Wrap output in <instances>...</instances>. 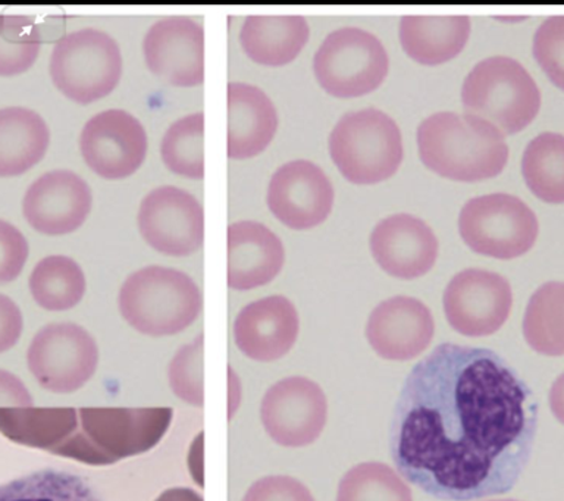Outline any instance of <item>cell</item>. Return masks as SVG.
I'll use <instances>...</instances> for the list:
<instances>
[{
	"label": "cell",
	"instance_id": "obj_1",
	"mask_svg": "<svg viewBox=\"0 0 564 501\" xmlns=\"http://www.w3.org/2000/svg\"><path fill=\"white\" fill-rule=\"evenodd\" d=\"M536 404L496 351L444 342L400 391L390 451L401 477L445 501L502 495L527 469Z\"/></svg>",
	"mask_w": 564,
	"mask_h": 501
},
{
	"label": "cell",
	"instance_id": "obj_2",
	"mask_svg": "<svg viewBox=\"0 0 564 501\" xmlns=\"http://www.w3.org/2000/svg\"><path fill=\"white\" fill-rule=\"evenodd\" d=\"M417 146L426 168L454 182L497 177L509 161L505 135L487 122L454 112L434 113L422 121Z\"/></svg>",
	"mask_w": 564,
	"mask_h": 501
},
{
	"label": "cell",
	"instance_id": "obj_3",
	"mask_svg": "<svg viewBox=\"0 0 564 501\" xmlns=\"http://www.w3.org/2000/svg\"><path fill=\"white\" fill-rule=\"evenodd\" d=\"M172 409H79L56 455L108 465L140 455L159 443L171 424Z\"/></svg>",
	"mask_w": 564,
	"mask_h": 501
},
{
	"label": "cell",
	"instance_id": "obj_4",
	"mask_svg": "<svg viewBox=\"0 0 564 501\" xmlns=\"http://www.w3.org/2000/svg\"><path fill=\"white\" fill-rule=\"evenodd\" d=\"M465 116L487 122L502 135L527 129L541 108V91L523 65L507 56L480 61L462 87Z\"/></svg>",
	"mask_w": 564,
	"mask_h": 501
},
{
	"label": "cell",
	"instance_id": "obj_5",
	"mask_svg": "<svg viewBox=\"0 0 564 501\" xmlns=\"http://www.w3.org/2000/svg\"><path fill=\"white\" fill-rule=\"evenodd\" d=\"M119 311L145 336L184 331L202 311V294L187 274L174 268L145 266L128 276L118 297Z\"/></svg>",
	"mask_w": 564,
	"mask_h": 501
},
{
	"label": "cell",
	"instance_id": "obj_6",
	"mask_svg": "<svg viewBox=\"0 0 564 501\" xmlns=\"http://www.w3.org/2000/svg\"><path fill=\"white\" fill-rule=\"evenodd\" d=\"M329 153L352 184H377L392 177L403 161L397 122L379 109L348 112L329 135Z\"/></svg>",
	"mask_w": 564,
	"mask_h": 501
},
{
	"label": "cell",
	"instance_id": "obj_7",
	"mask_svg": "<svg viewBox=\"0 0 564 501\" xmlns=\"http://www.w3.org/2000/svg\"><path fill=\"white\" fill-rule=\"evenodd\" d=\"M48 72L66 98L82 105L96 102L112 94L121 80V51L108 33L78 30L56 42Z\"/></svg>",
	"mask_w": 564,
	"mask_h": 501
},
{
	"label": "cell",
	"instance_id": "obj_8",
	"mask_svg": "<svg viewBox=\"0 0 564 501\" xmlns=\"http://www.w3.org/2000/svg\"><path fill=\"white\" fill-rule=\"evenodd\" d=\"M463 241L474 252L496 259H514L535 244L540 224L523 200L494 193L467 200L458 217Z\"/></svg>",
	"mask_w": 564,
	"mask_h": 501
},
{
	"label": "cell",
	"instance_id": "obj_9",
	"mask_svg": "<svg viewBox=\"0 0 564 501\" xmlns=\"http://www.w3.org/2000/svg\"><path fill=\"white\" fill-rule=\"evenodd\" d=\"M388 69L390 59L381 41L356 28L335 30L313 59L317 83L335 98H357L377 90Z\"/></svg>",
	"mask_w": 564,
	"mask_h": 501
},
{
	"label": "cell",
	"instance_id": "obj_10",
	"mask_svg": "<svg viewBox=\"0 0 564 501\" xmlns=\"http://www.w3.org/2000/svg\"><path fill=\"white\" fill-rule=\"evenodd\" d=\"M30 372L44 390L74 393L95 375L99 349L77 324H51L35 334L26 353Z\"/></svg>",
	"mask_w": 564,
	"mask_h": 501
},
{
	"label": "cell",
	"instance_id": "obj_11",
	"mask_svg": "<svg viewBox=\"0 0 564 501\" xmlns=\"http://www.w3.org/2000/svg\"><path fill=\"white\" fill-rule=\"evenodd\" d=\"M513 293L497 272L470 268L458 272L444 293V312L454 331L466 337L492 336L509 319Z\"/></svg>",
	"mask_w": 564,
	"mask_h": 501
},
{
	"label": "cell",
	"instance_id": "obj_12",
	"mask_svg": "<svg viewBox=\"0 0 564 501\" xmlns=\"http://www.w3.org/2000/svg\"><path fill=\"white\" fill-rule=\"evenodd\" d=\"M260 417L273 442L284 447H304L315 443L324 431L328 402L316 382L289 377L267 391Z\"/></svg>",
	"mask_w": 564,
	"mask_h": 501
},
{
	"label": "cell",
	"instance_id": "obj_13",
	"mask_svg": "<svg viewBox=\"0 0 564 501\" xmlns=\"http://www.w3.org/2000/svg\"><path fill=\"white\" fill-rule=\"evenodd\" d=\"M139 230L158 252L188 257L202 248L205 215L196 197L178 187L154 188L141 202Z\"/></svg>",
	"mask_w": 564,
	"mask_h": 501
},
{
	"label": "cell",
	"instance_id": "obj_14",
	"mask_svg": "<svg viewBox=\"0 0 564 501\" xmlns=\"http://www.w3.org/2000/svg\"><path fill=\"white\" fill-rule=\"evenodd\" d=\"M148 146L143 126L121 109L97 113L86 122L79 135L84 161L106 179L134 174L143 164Z\"/></svg>",
	"mask_w": 564,
	"mask_h": 501
},
{
	"label": "cell",
	"instance_id": "obj_15",
	"mask_svg": "<svg viewBox=\"0 0 564 501\" xmlns=\"http://www.w3.org/2000/svg\"><path fill=\"white\" fill-rule=\"evenodd\" d=\"M267 200L271 213L286 227L308 230L329 217L334 188L321 166L299 160L272 175Z\"/></svg>",
	"mask_w": 564,
	"mask_h": 501
},
{
	"label": "cell",
	"instance_id": "obj_16",
	"mask_svg": "<svg viewBox=\"0 0 564 501\" xmlns=\"http://www.w3.org/2000/svg\"><path fill=\"white\" fill-rule=\"evenodd\" d=\"M150 72L172 86L205 80V30L187 17H167L150 28L143 42Z\"/></svg>",
	"mask_w": 564,
	"mask_h": 501
},
{
	"label": "cell",
	"instance_id": "obj_17",
	"mask_svg": "<svg viewBox=\"0 0 564 501\" xmlns=\"http://www.w3.org/2000/svg\"><path fill=\"white\" fill-rule=\"evenodd\" d=\"M91 190L73 171H51L35 179L22 200V214L35 231L69 235L82 227L91 209Z\"/></svg>",
	"mask_w": 564,
	"mask_h": 501
},
{
	"label": "cell",
	"instance_id": "obj_18",
	"mask_svg": "<svg viewBox=\"0 0 564 501\" xmlns=\"http://www.w3.org/2000/svg\"><path fill=\"white\" fill-rule=\"evenodd\" d=\"M435 324L417 298L395 296L379 303L369 316L366 336L382 359L408 362L430 347Z\"/></svg>",
	"mask_w": 564,
	"mask_h": 501
},
{
	"label": "cell",
	"instance_id": "obj_19",
	"mask_svg": "<svg viewBox=\"0 0 564 501\" xmlns=\"http://www.w3.org/2000/svg\"><path fill=\"white\" fill-rule=\"evenodd\" d=\"M370 250L383 271L397 279L425 275L438 258V239L422 219L409 214L391 215L370 235Z\"/></svg>",
	"mask_w": 564,
	"mask_h": 501
},
{
	"label": "cell",
	"instance_id": "obj_20",
	"mask_svg": "<svg viewBox=\"0 0 564 501\" xmlns=\"http://www.w3.org/2000/svg\"><path fill=\"white\" fill-rule=\"evenodd\" d=\"M299 329L293 303L284 296H269L242 307L234 323V338L247 358L273 362L293 349Z\"/></svg>",
	"mask_w": 564,
	"mask_h": 501
},
{
	"label": "cell",
	"instance_id": "obj_21",
	"mask_svg": "<svg viewBox=\"0 0 564 501\" xmlns=\"http://www.w3.org/2000/svg\"><path fill=\"white\" fill-rule=\"evenodd\" d=\"M284 259V246L263 224L240 221L228 227L229 287L242 292L271 283Z\"/></svg>",
	"mask_w": 564,
	"mask_h": 501
},
{
	"label": "cell",
	"instance_id": "obj_22",
	"mask_svg": "<svg viewBox=\"0 0 564 501\" xmlns=\"http://www.w3.org/2000/svg\"><path fill=\"white\" fill-rule=\"evenodd\" d=\"M278 130L272 100L259 87L228 85V156L247 160L262 153Z\"/></svg>",
	"mask_w": 564,
	"mask_h": 501
},
{
	"label": "cell",
	"instance_id": "obj_23",
	"mask_svg": "<svg viewBox=\"0 0 564 501\" xmlns=\"http://www.w3.org/2000/svg\"><path fill=\"white\" fill-rule=\"evenodd\" d=\"M470 36L467 15H404L400 42L410 58L423 65H440L456 58Z\"/></svg>",
	"mask_w": 564,
	"mask_h": 501
},
{
	"label": "cell",
	"instance_id": "obj_24",
	"mask_svg": "<svg viewBox=\"0 0 564 501\" xmlns=\"http://www.w3.org/2000/svg\"><path fill=\"white\" fill-rule=\"evenodd\" d=\"M308 33L302 15H251L242 24L240 43L254 63L282 67L297 58Z\"/></svg>",
	"mask_w": 564,
	"mask_h": 501
},
{
	"label": "cell",
	"instance_id": "obj_25",
	"mask_svg": "<svg viewBox=\"0 0 564 501\" xmlns=\"http://www.w3.org/2000/svg\"><path fill=\"white\" fill-rule=\"evenodd\" d=\"M48 129L31 109L12 107L0 111V175L17 177L43 160Z\"/></svg>",
	"mask_w": 564,
	"mask_h": 501
},
{
	"label": "cell",
	"instance_id": "obj_26",
	"mask_svg": "<svg viewBox=\"0 0 564 501\" xmlns=\"http://www.w3.org/2000/svg\"><path fill=\"white\" fill-rule=\"evenodd\" d=\"M523 336L536 353L564 355V283L551 281L532 294L524 312Z\"/></svg>",
	"mask_w": 564,
	"mask_h": 501
},
{
	"label": "cell",
	"instance_id": "obj_27",
	"mask_svg": "<svg viewBox=\"0 0 564 501\" xmlns=\"http://www.w3.org/2000/svg\"><path fill=\"white\" fill-rule=\"evenodd\" d=\"M30 292L43 309L59 312L77 306L86 292V279L78 263L68 257H47L30 275Z\"/></svg>",
	"mask_w": 564,
	"mask_h": 501
},
{
	"label": "cell",
	"instance_id": "obj_28",
	"mask_svg": "<svg viewBox=\"0 0 564 501\" xmlns=\"http://www.w3.org/2000/svg\"><path fill=\"white\" fill-rule=\"evenodd\" d=\"M528 187L546 204H564V135L542 133L529 142L522 157Z\"/></svg>",
	"mask_w": 564,
	"mask_h": 501
},
{
	"label": "cell",
	"instance_id": "obj_29",
	"mask_svg": "<svg viewBox=\"0 0 564 501\" xmlns=\"http://www.w3.org/2000/svg\"><path fill=\"white\" fill-rule=\"evenodd\" d=\"M0 501H104L86 479L65 470L43 469L0 488Z\"/></svg>",
	"mask_w": 564,
	"mask_h": 501
},
{
	"label": "cell",
	"instance_id": "obj_30",
	"mask_svg": "<svg viewBox=\"0 0 564 501\" xmlns=\"http://www.w3.org/2000/svg\"><path fill=\"white\" fill-rule=\"evenodd\" d=\"M205 113L196 112L181 118L167 129L161 144L162 161L181 177H205Z\"/></svg>",
	"mask_w": 564,
	"mask_h": 501
},
{
	"label": "cell",
	"instance_id": "obj_31",
	"mask_svg": "<svg viewBox=\"0 0 564 501\" xmlns=\"http://www.w3.org/2000/svg\"><path fill=\"white\" fill-rule=\"evenodd\" d=\"M337 501H413V495L394 469L369 461L355 466L344 475Z\"/></svg>",
	"mask_w": 564,
	"mask_h": 501
},
{
	"label": "cell",
	"instance_id": "obj_32",
	"mask_svg": "<svg viewBox=\"0 0 564 501\" xmlns=\"http://www.w3.org/2000/svg\"><path fill=\"white\" fill-rule=\"evenodd\" d=\"M42 36L37 24L22 15H2L0 24V74L25 73L37 59Z\"/></svg>",
	"mask_w": 564,
	"mask_h": 501
},
{
	"label": "cell",
	"instance_id": "obj_33",
	"mask_svg": "<svg viewBox=\"0 0 564 501\" xmlns=\"http://www.w3.org/2000/svg\"><path fill=\"white\" fill-rule=\"evenodd\" d=\"M170 384L176 397L203 406V334L176 351L170 364Z\"/></svg>",
	"mask_w": 564,
	"mask_h": 501
},
{
	"label": "cell",
	"instance_id": "obj_34",
	"mask_svg": "<svg viewBox=\"0 0 564 501\" xmlns=\"http://www.w3.org/2000/svg\"><path fill=\"white\" fill-rule=\"evenodd\" d=\"M533 56L550 80L564 90V15L550 17L538 28Z\"/></svg>",
	"mask_w": 564,
	"mask_h": 501
},
{
	"label": "cell",
	"instance_id": "obj_35",
	"mask_svg": "<svg viewBox=\"0 0 564 501\" xmlns=\"http://www.w3.org/2000/svg\"><path fill=\"white\" fill-rule=\"evenodd\" d=\"M242 501H315L304 483L291 477H267L256 481Z\"/></svg>",
	"mask_w": 564,
	"mask_h": 501
},
{
	"label": "cell",
	"instance_id": "obj_36",
	"mask_svg": "<svg viewBox=\"0 0 564 501\" xmlns=\"http://www.w3.org/2000/svg\"><path fill=\"white\" fill-rule=\"evenodd\" d=\"M0 246H2V261H0V283L7 284L15 280L29 257V244L15 227L7 221H0Z\"/></svg>",
	"mask_w": 564,
	"mask_h": 501
},
{
	"label": "cell",
	"instance_id": "obj_37",
	"mask_svg": "<svg viewBox=\"0 0 564 501\" xmlns=\"http://www.w3.org/2000/svg\"><path fill=\"white\" fill-rule=\"evenodd\" d=\"M549 402L555 420L564 425V373L551 386Z\"/></svg>",
	"mask_w": 564,
	"mask_h": 501
},
{
	"label": "cell",
	"instance_id": "obj_38",
	"mask_svg": "<svg viewBox=\"0 0 564 501\" xmlns=\"http://www.w3.org/2000/svg\"><path fill=\"white\" fill-rule=\"evenodd\" d=\"M156 501H203V499L196 491L189 490V488L178 487L162 492Z\"/></svg>",
	"mask_w": 564,
	"mask_h": 501
},
{
	"label": "cell",
	"instance_id": "obj_39",
	"mask_svg": "<svg viewBox=\"0 0 564 501\" xmlns=\"http://www.w3.org/2000/svg\"><path fill=\"white\" fill-rule=\"evenodd\" d=\"M488 501H518V500H488Z\"/></svg>",
	"mask_w": 564,
	"mask_h": 501
}]
</instances>
